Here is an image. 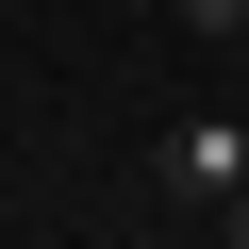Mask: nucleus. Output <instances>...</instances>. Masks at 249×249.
I'll use <instances>...</instances> for the list:
<instances>
[{"mask_svg": "<svg viewBox=\"0 0 249 249\" xmlns=\"http://www.w3.org/2000/svg\"><path fill=\"white\" fill-rule=\"evenodd\" d=\"M183 17H199V34H216V50H232V34H249V0H183Z\"/></svg>", "mask_w": 249, "mask_h": 249, "instance_id": "2", "label": "nucleus"}, {"mask_svg": "<svg viewBox=\"0 0 249 249\" xmlns=\"http://www.w3.org/2000/svg\"><path fill=\"white\" fill-rule=\"evenodd\" d=\"M150 183L232 216V199H249V116H166V133H150Z\"/></svg>", "mask_w": 249, "mask_h": 249, "instance_id": "1", "label": "nucleus"}, {"mask_svg": "<svg viewBox=\"0 0 249 249\" xmlns=\"http://www.w3.org/2000/svg\"><path fill=\"white\" fill-rule=\"evenodd\" d=\"M232 249H249V199H232Z\"/></svg>", "mask_w": 249, "mask_h": 249, "instance_id": "3", "label": "nucleus"}]
</instances>
